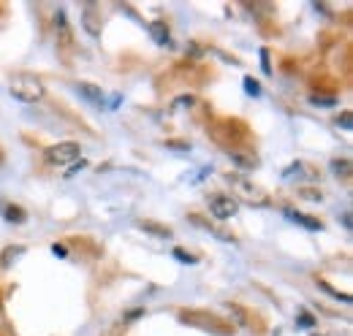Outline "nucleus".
<instances>
[{"instance_id": "obj_13", "label": "nucleus", "mask_w": 353, "mask_h": 336, "mask_svg": "<svg viewBox=\"0 0 353 336\" xmlns=\"http://www.w3.org/2000/svg\"><path fill=\"white\" fill-rule=\"evenodd\" d=\"M22 247H14V250H6L3 252V266H8V263H11V258H19V255H22Z\"/></svg>"}, {"instance_id": "obj_1", "label": "nucleus", "mask_w": 353, "mask_h": 336, "mask_svg": "<svg viewBox=\"0 0 353 336\" xmlns=\"http://www.w3.org/2000/svg\"><path fill=\"white\" fill-rule=\"evenodd\" d=\"M8 92L17 98V101H22V103H36V101H41L46 92L44 82L39 79V76H33V74H14L11 79H8Z\"/></svg>"}, {"instance_id": "obj_7", "label": "nucleus", "mask_w": 353, "mask_h": 336, "mask_svg": "<svg viewBox=\"0 0 353 336\" xmlns=\"http://www.w3.org/2000/svg\"><path fill=\"white\" fill-rule=\"evenodd\" d=\"M98 22L101 19H98L95 8H85V30H88L90 36H101V25Z\"/></svg>"}, {"instance_id": "obj_10", "label": "nucleus", "mask_w": 353, "mask_h": 336, "mask_svg": "<svg viewBox=\"0 0 353 336\" xmlns=\"http://www.w3.org/2000/svg\"><path fill=\"white\" fill-rule=\"evenodd\" d=\"M245 92H248V95H253V98H259V95H261V84L248 76V79H245Z\"/></svg>"}, {"instance_id": "obj_11", "label": "nucleus", "mask_w": 353, "mask_h": 336, "mask_svg": "<svg viewBox=\"0 0 353 336\" xmlns=\"http://www.w3.org/2000/svg\"><path fill=\"white\" fill-rule=\"evenodd\" d=\"M332 168L337 171V176H348V171H351V163H348V160H343V163H340V160H334V163H332Z\"/></svg>"}, {"instance_id": "obj_8", "label": "nucleus", "mask_w": 353, "mask_h": 336, "mask_svg": "<svg viewBox=\"0 0 353 336\" xmlns=\"http://www.w3.org/2000/svg\"><path fill=\"white\" fill-rule=\"evenodd\" d=\"M3 214H6V220H8V222H17V225H19V222H25V209H19V207H6Z\"/></svg>"}, {"instance_id": "obj_14", "label": "nucleus", "mask_w": 353, "mask_h": 336, "mask_svg": "<svg viewBox=\"0 0 353 336\" xmlns=\"http://www.w3.org/2000/svg\"><path fill=\"white\" fill-rule=\"evenodd\" d=\"M337 125H343V127H345V130H351V127H353V117H351V112H345V114H343V117L337 120Z\"/></svg>"}, {"instance_id": "obj_19", "label": "nucleus", "mask_w": 353, "mask_h": 336, "mask_svg": "<svg viewBox=\"0 0 353 336\" xmlns=\"http://www.w3.org/2000/svg\"><path fill=\"white\" fill-rule=\"evenodd\" d=\"M261 63H264V74H272V65H269V57H266V52H261Z\"/></svg>"}, {"instance_id": "obj_18", "label": "nucleus", "mask_w": 353, "mask_h": 336, "mask_svg": "<svg viewBox=\"0 0 353 336\" xmlns=\"http://www.w3.org/2000/svg\"><path fill=\"white\" fill-rule=\"evenodd\" d=\"M52 252H54L57 258H65V255H68V250H65L63 244H52Z\"/></svg>"}, {"instance_id": "obj_16", "label": "nucleus", "mask_w": 353, "mask_h": 336, "mask_svg": "<svg viewBox=\"0 0 353 336\" xmlns=\"http://www.w3.org/2000/svg\"><path fill=\"white\" fill-rule=\"evenodd\" d=\"M141 228H147V231H155V233H161V236H169V231L166 228H158V225H150V222H139Z\"/></svg>"}, {"instance_id": "obj_3", "label": "nucleus", "mask_w": 353, "mask_h": 336, "mask_svg": "<svg viewBox=\"0 0 353 336\" xmlns=\"http://www.w3.org/2000/svg\"><path fill=\"white\" fill-rule=\"evenodd\" d=\"M210 211H212V217H218V220H231V217L239 211V204H236L231 196H212V198H210Z\"/></svg>"}, {"instance_id": "obj_12", "label": "nucleus", "mask_w": 353, "mask_h": 336, "mask_svg": "<svg viewBox=\"0 0 353 336\" xmlns=\"http://www.w3.org/2000/svg\"><path fill=\"white\" fill-rule=\"evenodd\" d=\"M174 258H179V263H188V266H193V263H196V258L185 250H174Z\"/></svg>"}, {"instance_id": "obj_4", "label": "nucleus", "mask_w": 353, "mask_h": 336, "mask_svg": "<svg viewBox=\"0 0 353 336\" xmlns=\"http://www.w3.org/2000/svg\"><path fill=\"white\" fill-rule=\"evenodd\" d=\"M77 90L88 98L90 103H95V106H101L103 109V103H106V95H103V90L101 87H95V84H88V82H79L77 84Z\"/></svg>"}, {"instance_id": "obj_2", "label": "nucleus", "mask_w": 353, "mask_h": 336, "mask_svg": "<svg viewBox=\"0 0 353 336\" xmlns=\"http://www.w3.org/2000/svg\"><path fill=\"white\" fill-rule=\"evenodd\" d=\"M79 144H74V141H60V144H54V147H49L46 149V163L49 166H71V163H77L79 160Z\"/></svg>"}, {"instance_id": "obj_5", "label": "nucleus", "mask_w": 353, "mask_h": 336, "mask_svg": "<svg viewBox=\"0 0 353 336\" xmlns=\"http://www.w3.org/2000/svg\"><path fill=\"white\" fill-rule=\"evenodd\" d=\"M150 36L161 43V46H172V39H169V28H166V22H152V25H150Z\"/></svg>"}, {"instance_id": "obj_9", "label": "nucleus", "mask_w": 353, "mask_h": 336, "mask_svg": "<svg viewBox=\"0 0 353 336\" xmlns=\"http://www.w3.org/2000/svg\"><path fill=\"white\" fill-rule=\"evenodd\" d=\"M310 103H315V106H334L337 98L334 95H310Z\"/></svg>"}, {"instance_id": "obj_6", "label": "nucleus", "mask_w": 353, "mask_h": 336, "mask_svg": "<svg viewBox=\"0 0 353 336\" xmlns=\"http://www.w3.org/2000/svg\"><path fill=\"white\" fill-rule=\"evenodd\" d=\"M285 217L294 220V222H299V225H305V228H310V231H321V222H318V220H310L307 214H302V211L285 209Z\"/></svg>"}, {"instance_id": "obj_17", "label": "nucleus", "mask_w": 353, "mask_h": 336, "mask_svg": "<svg viewBox=\"0 0 353 336\" xmlns=\"http://www.w3.org/2000/svg\"><path fill=\"white\" fill-rule=\"evenodd\" d=\"M54 25H57L60 30L65 28V14H63V11H57V14H54Z\"/></svg>"}, {"instance_id": "obj_15", "label": "nucleus", "mask_w": 353, "mask_h": 336, "mask_svg": "<svg viewBox=\"0 0 353 336\" xmlns=\"http://www.w3.org/2000/svg\"><path fill=\"white\" fill-rule=\"evenodd\" d=\"M299 326H302V328H312V326H315V320L310 317L307 312H302V315H299Z\"/></svg>"}]
</instances>
